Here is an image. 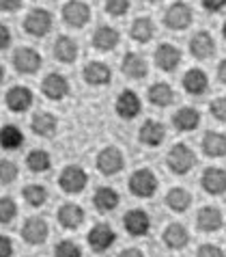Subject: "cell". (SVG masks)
Here are the masks:
<instances>
[{
	"label": "cell",
	"mask_w": 226,
	"mask_h": 257,
	"mask_svg": "<svg viewBox=\"0 0 226 257\" xmlns=\"http://www.w3.org/2000/svg\"><path fill=\"white\" fill-rule=\"evenodd\" d=\"M116 242V233L108 223H97L93 229L88 231V246L95 253H104Z\"/></svg>",
	"instance_id": "ba28073f"
},
{
	"label": "cell",
	"mask_w": 226,
	"mask_h": 257,
	"mask_svg": "<svg viewBox=\"0 0 226 257\" xmlns=\"http://www.w3.org/2000/svg\"><path fill=\"white\" fill-rule=\"evenodd\" d=\"M20 175V169H18V162H13L9 158L0 160V184H4V186H9L18 180Z\"/></svg>",
	"instance_id": "74e56055"
},
{
	"label": "cell",
	"mask_w": 226,
	"mask_h": 257,
	"mask_svg": "<svg viewBox=\"0 0 226 257\" xmlns=\"http://www.w3.org/2000/svg\"><path fill=\"white\" fill-rule=\"evenodd\" d=\"M196 257H224V251L218 244H200Z\"/></svg>",
	"instance_id": "b9f144b4"
},
{
	"label": "cell",
	"mask_w": 226,
	"mask_h": 257,
	"mask_svg": "<svg viewBox=\"0 0 226 257\" xmlns=\"http://www.w3.org/2000/svg\"><path fill=\"white\" fill-rule=\"evenodd\" d=\"M41 91H44V95L48 99H52V102H60V99L69 93V82H67V78L62 74L52 71V74H48L44 78V82H41Z\"/></svg>",
	"instance_id": "7c38bea8"
},
{
	"label": "cell",
	"mask_w": 226,
	"mask_h": 257,
	"mask_svg": "<svg viewBox=\"0 0 226 257\" xmlns=\"http://www.w3.org/2000/svg\"><path fill=\"white\" fill-rule=\"evenodd\" d=\"M86 182H88V175L82 167H76V164H69L60 171L58 175V186L69 192V195H78L86 188Z\"/></svg>",
	"instance_id": "5b68a950"
},
{
	"label": "cell",
	"mask_w": 226,
	"mask_h": 257,
	"mask_svg": "<svg viewBox=\"0 0 226 257\" xmlns=\"http://www.w3.org/2000/svg\"><path fill=\"white\" fill-rule=\"evenodd\" d=\"M118 201H121L118 192L114 188H110V186H100L93 195V203L100 212H112L118 205Z\"/></svg>",
	"instance_id": "f546056e"
},
{
	"label": "cell",
	"mask_w": 226,
	"mask_h": 257,
	"mask_svg": "<svg viewBox=\"0 0 226 257\" xmlns=\"http://www.w3.org/2000/svg\"><path fill=\"white\" fill-rule=\"evenodd\" d=\"M84 82L93 84V87H104V84H110L112 80V69L100 61H90L82 71Z\"/></svg>",
	"instance_id": "ffe728a7"
},
{
	"label": "cell",
	"mask_w": 226,
	"mask_h": 257,
	"mask_svg": "<svg viewBox=\"0 0 226 257\" xmlns=\"http://www.w3.org/2000/svg\"><path fill=\"white\" fill-rule=\"evenodd\" d=\"M190 52H192L196 59H211V56L216 54V39L214 35L207 33V31H198L194 35L192 39H190Z\"/></svg>",
	"instance_id": "2e32d148"
},
{
	"label": "cell",
	"mask_w": 226,
	"mask_h": 257,
	"mask_svg": "<svg viewBox=\"0 0 226 257\" xmlns=\"http://www.w3.org/2000/svg\"><path fill=\"white\" fill-rule=\"evenodd\" d=\"M166 164L174 175H186L196 164V154L186 145V143H176V145H172L170 149H168Z\"/></svg>",
	"instance_id": "6da1fadb"
},
{
	"label": "cell",
	"mask_w": 226,
	"mask_h": 257,
	"mask_svg": "<svg viewBox=\"0 0 226 257\" xmlns=\"http://www.w3.org/2000/svg\"><path fill=\"white\" fill-rule=\"evenodd\" d=\"M130 35H132L134 41H138V44H149V41L153 39V35H155L153 20L151 18H136L134 24H132Z\"/></svg>",
	"instance_id": "d6a6232c"
},
{
	"label": "cell",
	"mask_w": 226,
	"mask_h": 257,
	"mask_svg": "<svg viewBox=\"0 0 226 257\" xmlns=\"http://www.w3.org/2000/svg\"><path fill=\"white\" fill-rule=\"evenodd\" d=\"M192 203V195L186 188H170L166 192V205L172 212H186Z\"/></svg>",
	"instance_id": "836d02e7"
},
{
	"label": "cell",
	"mask_w": 226,
	"mask_h": 257,
	"mask_svg": "<svg viewBox=\"0 0 226 257\" xmlns=\"http://www.w3.org/2000/svg\"><path fill=\"white\" fill-rule=\"evenodd\" d=\"M26 167H28V171H32V173H46V171L52 167V158L44 149H32V152L26 156Z\"/></svg>",
	"instance_id": "e575fe53"
},
{
	"label": "cell",
	"mask_w": 226,
	"mask_h": 257,
	"mask_svg": "<svg viewBox=\"0 0 226 257\" xmlns=\"http://www.w3.org/2000/svg\"><path fill=\"white\" fill-rule=\"evenodd\" d=\"M123 154L116 147H104L97 154V171L104 175H116L123 169Z\"/></svg>",
	"instance_id": "30bf717a"
},
{
	"label": "cell",
	"mask_w": 226,
	"mask_h": 257,
	"mask_svg": "<svg viewBox=\"0 0 226 257\" xmlns=\"http://www.w3.org/2000/svg\"><path fill=\"white\" fill-rule=\"evenodd\" d=\"M11 63H13V67H16V71H20V74H37L44 61H41V54L34 48L22 46L13 52Z\"/></svg>",
	"instance_id": "8992f818"
},
{
	"label": "cell",
	"mask_w": 226,
	"mask_h": 257,
	"mask_svg": "<svg viewBox=\"0 0 226 257\" xmlns=\"http://www.w3.org/2000/svg\"><path fill=\"white\" fill-rule=\"evenodd\" d=\"M146 3H153L155 5V3H162V0H146Z\"/></svg>",
	"instance_id": "816d5d0a"
},
{
	"label": "cell",
	"mask_w": 226,
	"mask_h": 257,
	"mask_svg": "<svg viewBox=\"0 0 226 257\" xmlns=\"http://www.w3.org/2000/svg\"><path fill=\"white\" fill-rule=\"evenodd\" d=\"M22 5H24V0H0V11L13 13V11L22 9Z\"/></svg>",
	"instance_id": "ee69618b"
},
{
	"label": "cell",
	"mask_w": 226,
	"mask_h": 257,
	"mask_svg": "<svg viewBox=\"0 0 226 257\" xmlns=\"http://www.w3.org/2000/svg\"><path fill=\"white\" fill-rule=\"evenodd\" d=\"M54 59L58 63H65V65H72V63L78 59V44L67 37V35H60L56 37V44H54Z\"/></svg>",
	"instance_id": "d4e9b609"
},
{
	"label": "cell",
	"mask_w": 226,
	"mask_h": 257,
	"mask_svg": "<svg viewBox=\"0 0 226 257\" xmlns=\"http://www.w3.org/2000/svg\"><path fill=\"white\" fill-rule=\"evenodd\" d=\"M62 20L72 28H82L90 20V7L82 0H69L62 5Z\"/></svg>",
	"instance_id": "52a82bcc"
},
{
	"label": "cell",
	"mask_w": 226,
	"mask_h": 257,
	"mask_svg": "<svg viewBox=\"0 0 226 257\" xmlns=\"http://www.w3.org/2000/svg\"><path fill=\"white\" fill-rule=\"evenodd\" d=\"M140 108H142V104H140V97L136 95V91L125 89V91L118 93V97H116V112H118V117L121 119L132 121L134 117H138Z\"/></svg>",
	"instance_id": "9a60e30c"
},
{
	"label": "cell",
	"mask_w": 226,
	"mask_h": 257,
	"mask_svg": "<svg viewBox=\"0 0 226 257\" xmlns=\"http://www.w3.org/2000/svg\"><path fill=\"white\" fill-rule=\"evenodd\" d=\"M48 233H50V229H48V223L41 216L26 218V223L22 225V238L26 244H32V246L44 244L48 240Z\"/></svg>",
	"instance_id": "9c48e42d"
},
{
	"label": "cell",
	"mask_w": 226,
	"mask_h": 257,
	"mask_svg": "<svg viewBox=\"0 0 226 257\" xmlns=\"http://www.w3.org/2000/svg\"><path fill=\"white\" fill-rule=\"evenodd\" d=\"M164 242H166L168 248H172V251H181V248L188 246L190 233L181 223H170L164 229Z\"/></svg>",
	"instance_id": "4316f807"
},
{
	"label": "cell",
	"mask_w": 226,
	"mask_h": 257,
	"mask_svg": "<svg viewBox=\"0 0 226 257\" xmlns=\"http://www.w3.org/2000/svg\"><path fill=\"white\" fill-rule=\"evenodd\" d=\"M118 257H144L142 255V251H140V248H125V251H121L118 253Z\"/></svg>",
	"instance_id": "7dc6e473"
},
{
	"label": "cell",
	"mask_w": 226,
	"mask_h": 257,
	"mask_svg": "<svg viewBox=\"0 0 226 257\" xmlns=\"http://www.w3.org/2000/svg\"><path fill=\"white\" fill-rule=\"evenodd\" d=\"M56 218L65 229H78L84 223V210L76 203H62L56 212Z\"/></svg>",
	"instance_id": "44dd1931"
},
{
	"label": "cell",
	"mask_w": 226,
	"mask_h": 257,
	"mask_svg": "<svg viewBox=\"0 0 226 257\" xmlns=\"http://www.w3.org/2000/svg\"><path fill=\"white\" fill-rule=\"evenodd\" d=\"M22 197L30 208H41V205L48 201V190H46V186H41V184H28L22 190Z\"/></svg>",
	"instance_id": "d590c367"
},
{
	"label": "cell",
	"mask_w": 226,
	"mask_h": 257,
	"mask_svg": "<svg viewBox=\"0 0 226 257\" xmlns=\"http://www.w3.org/2000/svg\"><path fill=\"white\" fill-rule=\"evenodd\" d=\"M2 82H4V67L0 65V84H2Z\"/></svg>",
	"instance_id": "681fc988"
},
{
	"label": "cell",
	"mask_w": 226,
	"mask_h": 257,
	"mask_svg": "<svg viewBox=\"0 0 226 257\" xmlns=\"http://www.w3.org/2000/svg\"><path fill=\"white\" fill-rule=\"evenodd\" d=\"M123 74L132 80H142V78L149 74V67H146V61L136 52H125L123 56Z\"/></svg>",
	"instance_id": "603a6c76"
},
{
	"label": "cell",
	"mask_w": 226,
	"mask_h": 257,
	"mask_svg": "<svg viewBox=\"0 0 226 257\" xmlns=\"http://www.w3.org/2000/svg\"><path fill=\"white\" fill-rule=\"evenodd\" d=\"M200 186L209 195H224L226 192V171L220 167H209L200 175Z\"/></svg>",
	"instance_id": "5bb4252c"
},
{
	"label": "cell",
	"mask_w": 226,
	"mask_h": 257,
	"mask_svg": "<svg viewBox=\"0 0 226 257\" xmlns=\"http://www.w3.org/2000/svg\"><path fill=\"white\" fill-rule=\"evenodd\" d=\"M196 225H198V229L204 233L220 231L224 225V216H222L220 208H216V205H204V208H200L198 214H196Z\"/></svg>",
	"instance_id": "4fadbf2b"
},
{
	"label": "cell",
	"mask_w": 226,
	"mask_h": 257,
	"mask_svg": "<svg viewBox=\"0 0 226 257\" xmlns=\"http://www.w3.org/2000/svg\"><path fill=\"white\" fill-rule=\"evenodd\" d=\"M52 13L48 9H37L28 11V16L24 18V31L30 35V37H46L48 33L52 31Z\"/></svg>",
	"instance_id": "3957f363"
},
{
	"label": "cell",
	"mask_w": 226,
	"mask_h": 257,
	"mask_svg": "<svg viewBox=\"0 0 226 257\" xmlns=\"http://www.w3.org/2000/svg\"><path fill=\"white\" fill-rule=\"evenodd\" d=\"M54 255L56 257H82V248L74 240H60L54 248Z\"/></svg>",
	"instance_id": "f35d334b"
},
{
	"label": "cell",
	"mask_w": 226,
	"mask_h": 257,
	"mask_svg": "<svg viewBox=\"0 0 226 257\" xmlns=\"http://www.w3.org/2000/svg\"><path fill=\"white\" fill-rule=\"evenodd\" d=\"M222 35H224V39H226V22H224V26H222Z\"/></svg>",
	"instance_id": "f907efd6"
},
{
	"label": "cell",
	"mask_w": 226,
	"mask_h": 257,
	"mask_svg": "<svg viewBox=\"0 0 226 257\" xmlns=\"http://www.w3.org/2000/svg\"><path fill=\"white\" fill-rule=\"evenodd\" d=\"M181 63V50L172 44H160L155 50V65L162 71H174Z\"/></svg>",
	"instance_id": "e0dca14e"
},
{
	"label": "cell",
	"mask_w": 226,
	"mask_h": 257,
	"mask_svg": "<svg viewBox=\"0 0 226 257\" xmlns=\"http://www.w3.org/2000/svg\"><path fill=\"white\" fill-rule=\"evenodd\" d=\"M18 216V203L13 197H0V225L13 223Z\"/></svg>",
	"instance_id": "8d00e7d4"
},
{
	"label": "cell",
	"mask_w": 226,
	"mask_h": 257,
	"mask_svg": "<svg viewBox=\"0 0 226 257\" xmlns=\"http://www.w3.org/2000/svg\"><path fill=\"white\" fill-rule=\"evenodd\" d=\"M149 102L160 106V108H166V106H170L174 102V91L170 84L166 82H155L149 87Z\"/></svg>",
	"instance_id": "1f68e13d"
},
{
	"label": "cell",
	"mask_w": 226,
	"mask_h": 257,
	"mask_svg": "<svg viewBox=\"0 0 226 257\" xmlns=\"http://www.w3.org/2000/svg\"><path fill=\"white\" fill-rule=\"evenodd\" d=\"M4 104L11 112H26L32 106V91L24 87V84H16L6 91Z\"/></svg>",
	"instance_id": "8fae6325"
},
{
	"label": "cell",
	"mask_w": 226,
	"mask_h": 257,
	"mask_svg": "<svg viewBox=\"0 0 226 257\" xmlns=\"http://www.w3.org/2000/svg\"><path fill=\"white\" fill-rule=\"evenodd\" d=\"M130 190L134 197L149 199L155 190H158V177L149 169H138L134 171L130 177Z\"/></svg>",
	"instance_id": "277c9868"
},
{
	"label": "cell",
	"mask_w": 226,
	"mask_h": 257,
	"mask_svg": "<svg viewBox=\"0 0 226 257\" xmlns=\"http://www.w3.org/2000/svg\"><path fill=\"white\" fill-rule=\"evenodd\" d=\"M218 78H220V82L222 84H226V59L218 65Z\"/></svg>",
	"instance_id": "c3c4849f"
},
{
	"label": "cell",
	"mask_w": 226,
	"mask_h": 257,
	"mask_svg": "<svg viewBox=\"0 0 226 257\" xmlns=\"http://www.w3.org/2000/svg\"><path fill=\"white\" fill-rule=\"evenodd\" d=\"M118 39H121V35H118L116 28L112 26H100L97 31L93 33V46L97 50H102V52H110V50H114Z\"/></svg>",
	"instance_id": "83f0119b"
},
{
	"label": "cell",
	"mask_w": 226,
	"mask_h": 257,
	"mask_svg": "<svg viewBox=\"0 0 226 257\" xmlns=\"http://www.w3.org/2000/svg\"><path fill=\"white\" fill-rule=\"evenodd\" d=\"M138 139L142 145L146 147H158L164 143L166 139V127L162 121H155V119H146L142 127H140V134H138Z\"/></svg>",
	"instance_id": "ac0fdd59"
},
{
	"label": "cell",
	"mask_w": 226,
	"mask_h": 257,
	"mask_svg": "<svg viewBox=\"0 0 226 257\" xmlns=\"http://www.w3.org/2000/svg\"><path fill=\"white\" fill-rule=\"evenodd\" d=\"M24 145V134L18 125L6 123L0 127V147L6 149V152H16Z\"/></svg>",
	"instance_id": "4dcf8cb0"
},
{
	"label": "cell",
	"mask_w": 226,
	"mask_h": 257,
	"mask_svg": "<svg viewBox=\"0 0 226 257\" xmlns=\"http://www.w3.org/2000/svg\"><path fill=\"white\" fill-rule=\"evenodd\" d=\"M209 112L214 115L216 121L226 123V97H216L214 102L209 104Z\"/></svg>",
	"instance_id": "60d3db41"
},
{
	"label": "cell",
	"mask_w": 226,
	"mask_h": 257,
	"mask_svg": "<svg viewBox=\"0 0 226 257\" xmlns=\"http://www.w3.org/2000/svg\"><path fill=\"white\" fill-rule=\"evenodd\" d=\"M13 240L9 235H2L0 233V257H13Z\"/></svg>",
	"instance_id": "7bdbcfd3"
},
{
	"label": "cell",
	"mask_w": 226,
	"mask_h": 257,
	"mask_svg": "<svg viewBox=\"0 0 226 257\" xmlns=\"http://www.w3.org/2000/svg\"><path fill=\"white\" fill-rule=\"evenodd\" d=\"M192 20H194L192 7L188 3H183V0L172 3L164 13V24L170 28V31H186V28L192 24Z\"/></svg>",
	"instance_id": "7a4b0ae2"
},
{
	"label": "cell",
	"mask_w": 226,
	"mask_h": 257,
	"mask_svg": "<svg viewBox=\"0 0 226 257\" xmlns=\"http://www.w3.org/2000/svg\"><path fill=\"white\" fill-rule=\"evenodd\" d=\"M202 154L209 158H222L226 156V134L222 132H207L202 137Z\"/></svg>",
	"instance_id": "484cf974"
},
{
	"label": "cell",
	"mask_w": 226,
	"mask_h": 257,
	"mask_svg": "<svg viewBox=\"0 0 226 257\" xmlns=\"http://www.w3.org/2000/svg\"><path fill=\"white\" fill-rule=\"evenodd\" d=\"M11 44V31L6 24H0V50H6Z\"/></svg>",
	"instance_id": "bcb514c9"
},
{
	"label": "cell",
	"mask_w": 226,
	"mask_h": 257,
	"mask_svg": "<svg viewBox=\"0 0 226 257\" xmlns=\"http://www.w3.org/2000/svg\"><path fill=\"white\" fill-rule=\"evenodd\" d=\"M123 225L130 235H146L151 229V218L144 210H130L123 218Z\"/></svg>",
	"instance_id": "d6986e66"
},
{
	"label": "cell",
	"mask_w": 226,
	"mask_h": 257,
	"mask_svg": "<svg viewBox=\"0 0 226 257\" xmlns=\"http://www.w3.org/2000/svg\"><path fill=\"white\" fill-rule=\"evenodd\" d=\"M200 5H202V9H204V11L216 13V11L224 9V7H226V0H200Z\"/></svg>",
	"instance_id": "f6af8a7d"
},
{
	"label": "cell",
	"mask_w": 226,
	"mask_h": 257,
	"mask_svg": "<svg viewBox=\"0 0 226 257\" xmlns=\"http://www.w3.org/2000/svg\"><path fill=\"white\" fill-rule=\"evenodd\" d=\"M183 89H186L190 95H202L204 91L209 89L207 74H204L202 69H198V67L186 71V76H183Z\"/></svg>",
	"instance_id": "cb8c5ba5"
},
{
	"label": "cell",
	"mask_w": 226,
	"mask_h": 257,
	"mask_svg": "<svg viewBox=\"0 0 226 257\" xmlns=\"http://www.w3.org/2000/svg\"><path fill=\"white\" fill-rule=\"evenodd\" d=\"M130 5H132V0H106V11L112 18H121L130 11Z\"/></svg>",
	"instance_id": "ab89813d"
},
{
	"label": "cell",
	"mask_w": 226,
	"mask_h": 257,
	"mask_svg": "<svg viewBox=\"0 0 226 257\" xmlns=\"http://www.w3.org/2000/svg\"><path fill=\"white\" fill-rule=\"evenodd\" d=\"M56 125H58V121H56V117L52 115V112H34L32 119H30V127L34 134H39V137H52V134L56 132Z\"/></svg>",
	"instance_id": "f1b7e54d"
},
{
	"label": "cell",
	"mask_w": 226,
	"mask_h": 257,
	"mask_svg": "<svg viewBox=\"0 0 226 257\" xmlns=\"http://www.w3.org/2000/svg\"><path fill=\"white\" fill-rule=\"evenodd\" d=\"M172 125L179 132H192L200 125V112L196 108H192V106H183V108H179L174 112Z\"/></svg>",
	"instance_id": "7402d4cb"
}]
</instances>
